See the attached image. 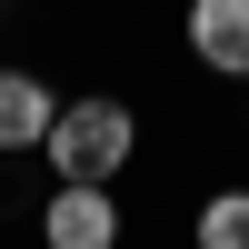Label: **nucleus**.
Here are the masks:
<instances>
[{
	"label": "nucleus",
	"instance_id": "0eeeda50",
	"mask_svg": "<svg viewBox=\"0 0 249 249\" xmlns=\"http://www.w3.org/2000/svg\"><path fill=\"white\" fill-rule=\"evenodd\" d=\"M0 30H10V0H0Z\"/></svg>",
	"mask_w": 249,
	"mask_h": 249
},
{
	"label": "nucleus",
	"instance_id": "39448f33",
	"mask_svg": "<svg viewBox=\"0 0 249 249\" xmlns=\"http://www.w3.org/2000/svg\"><path fill=\"white\" fill-rule=\"evenodd\" d=\"M190 249H249V179H230V190H210V199H199Z\"/></svg>",
	"mask_w": 249,
	"mask_h": 249
},
{
	"label": "nucleus",
	"instance_id": "f257e3e1",
	"mask_svg": "<svg viewBox=\"0 0 249 249\" xmlns=\"http://www.w3.org/2000/svg\"><path fill=\"white\" fill-rule=\"evenodd\" d=\"M40 160H50V179H100V190H120V170L140 160V110L120 90H70L50 120V140H40Z\"/></svg>",
	"mask_w": 249,
	"mask_h": 249
},
{
	"label": "nucleus",
	"instance_id": "f03ea898",
	"mask_svg": "<svg viewBox=\"0 0 249 249\" xmlns=\"http://www.w3.org/2000/svg\"><path fill=\"white\" fill-rule=\"evenodd\" d=\"M120 239H130L120 190H100V179H50V199H40V249H120Z\"/></svg>",
	"mask_w": 249,
	"mask_h": 249
},
{
	"label": "nucleus",
	"instance_id": "423d86ee",
	"mask_svg": "<svg viewBox=\"0 0 249 249\" xmlns=\"http://www.w3.org/2000/svg\"><path fill=\"white\" fill-rule=\"evenodd\" d=\"M239 120H249V80H239Z\"/></svg>",
	"mask_w": 249,
	"mask_h": 249
},
{
	"label": "nucleus",
	"instance_id": "7ed1b4c3",
	"mask_svg": "<svg viewBox=\"0 0 249 249\" xmlns=\"http://www.w3.org/2000/svg\"><path fill=\"white\" fill-rule=\"evenodd\" d=\"M179 40H190V60L210 80H249V0H190Z\"/></svg>",
	"mask_w": 249,
	"mask_h": 249
},
{
	"label": "nucleus",
	"instance_id": "20e7f679",
	"mask_svg": "<svg viewBox=\"0 0 249 249\" xmlns=\"http://www.w3.org/2000/svg\"><path fill=\"white\" fill-rule=\"evenodd\" d=\"M50 120H60V90L40 70H0V160H40V140H50Z\"/></svg>",
	"mask_w": 249,
	"mask_h": 249
}]
</instances>
